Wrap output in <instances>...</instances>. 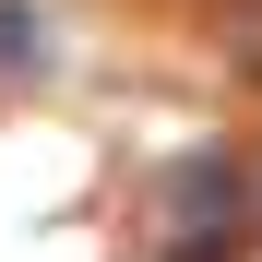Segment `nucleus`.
I'll use <instances>...</instances> for the list:
<instances>
[{
    "label": "nucleus",
    "mask_w": 262,
    "mask_h": 262,
    "mask_svg": "<svg viewBox=\"0 0 262 262\" xmlns=\"http://www.w3.org/2000/svg\"><path fill=\"white\" fill-rule=\"evenodd\" d=\"M227 48H238V72L262 83V12H238V24H227Z\"/></svg>",
    "instance_id": "obj_1"
}]
</instances>
